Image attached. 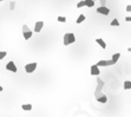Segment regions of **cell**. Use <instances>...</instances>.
I'll return each instance as SVG.
<instances>
[{
	"mask_svg": "<svg viewBox=\"0 0 131 117\" xmlns=\"http://www.w3.org/2000/svg\"><path fill=\"white\" fill-rule=\"evenodd\" d=\"M37 69V63H30V64H26L25 65V71L27 73H32L34 72Z\"/></svg>",
	"mask_w": 131,
	"mask_h": 117,
	"instance_id": "3957f363",
	"label": "cell"
},
{
	"mask_svg": "<svg viewBox=\"0 0 131 117\" xmlns=\"http://www.w3.org/2000/svg\"><path fill=\"white\" fill-rule=\"evenodd\" d=\"M64 45H65V46L70 45V44H69V33H66V35H64Z\"/></svg>",
	"mask_w": 131,
	"mask_h": 117,
	"instance_id": "ac0fdd59",
	"label": "cell"
},
{
	"mask_svg": "<svg viewBox=\"0 0 131 117\" xmlns=\"http://www.w3.org/2000/svg\"><path fill=\"white\" fill-rule=\"evenodd\" d=\"M119 58H120V53H115V55H112V58H111V60L113 63H115V64H116V63L118 62V59H119Z\"/></svg>",
	"mask_w": 131,
	"mask_h": 117,
	"instance_id": "4fadbf2b",
	"label": "cell"
},
{
	"mask_svg": "<svg viewBox=\"0 0 131 117\" xmlns=\"http://www.w3.org/2000/svg\"><path fill=\"white\" fill-rule=\"evenodd\" d=\"M84 2H85V6H87V7L95 6V1H93V0H84Z\"/></svg>",
	"mask_w": 131,
	"mask_h": 117,
	"instance_id": "9a60e30c",
	"label": "cell"
},
{
	"mask_svg": "<svg viewBox=\"0 0 131 117\" xmlns=\"http://www.w3.org/2000/svg\"><path fill=\"white\" fill-rule=\"evenodd\" d=\"M99 2H100V6H105L106 5V0H99Z\"/></svg>",
	"mask_w": 131,
	"mask_h": 117,
	"instance_id": "cb8c5ba5",
	"label": "cell"
},
{
	"mask_svg": "<svg viewBox=\"0 0 131 117\" xmlns=\"http://www.w3.org/2000/svg\"><path fill=\"white\" fill-rule=\"evenodd\" d=\"M125 21H131V17H130V15H129V17H126V18H125Z\"/></svg>",
	"mask_w": 131,
	"mask_h": 117,
	"instance_id": "484cf974",
	"label": "cell"
},
{
	"mask_svg": "<svg viewBox=\"0 0 131 117\" xmlns=\"http://www.w3.org/2000/svg\"><path fill=\"white\" fill-rule=\"evenodd\" d=\"M105 85L104 81H102L100 78H97V88H96V91H95V97L97 98L99 97L100 95H103V92H102V89H103V86Z\"/></svg>",
	"mask_w": 131,
	"mask_h": 117,
	"instance_id": "6da1fadb",
	"label": "cell"
},
{
	"mask_svg": "<svg viewBox=\"0 0 131 117\" xmlns=\"http://www.w3.org/2000/svg\"><path fill=\"white\" fill-rule=\"evenodd\" d=\"M85 6V2H84V0H82V1H79L78 4H77V8H82V7Z\"/></svg>",
	"mask_w": 131,
	"mask_h": 117,
	"instance_id": "44dd1931",
	"label": "cell"
},
{
	"mask_svg": "<svg viewBox=\"0 0 131 117\" xmlns=\"http://www.w3.org/2000/svg\"><path fill=\"white\" fill-rule=\"evenodd\" d=\"M14 7H15V1H10V10L13 11Z\"/></svg>",
	"mask_w": 131,
	"mask_h": 117,
	"instance_id": "7402d4cb",
	"label": "cell"
},
{
	"mask_svg": "<svg viewBox=\"0 0 131 117\" xmlns=\"http://www.w3.org/2000/svg\"><path fill=\"white\" fill-rule=\"evenodd\" d=\"M96 43H97L102 48H106V43H105L102 38H97V39H96Z\"/></svg>",
	"mask_w": 131,
	"mask_h": 117,
	"instance_id": "9c48e42d",
	"label": "cell"
},
{
	"mask_svg": "<svg viewBox=\"0 0 131 117\" xmlns=\"http://www.w3.org/2000/svg\"><path fill=\"white\" fill-rule=\"evenodd\" d=\"M85 19H86V17L84 15V14H79V17L77 18V20H76V23H77V24H82V23H83V21L85 20Z\"/></svg>",
	"mask_w": 131,
	"mask_h": 117,
	"instance_id": "7c38bea8",
	"label": "cell"
},
{
	"mask_svg": "<svg viewBox=\"0 0 131 117\" xmlns=\"http://www.w3.org/2000/svg\"><path fill=\"white\" fill-rule=\"evenodd\" d=\"M21 109L25 111H31L32 110V104H23V105H21Z\"/></svg>",
	"mask_w": 131,
	"mask_h": 117,
	"instance_id": "8fae6325",
	"label": "cell"
},
{
	"mask_svg": "<svg viewBox=\"0 0 131 117\" xmlns=\"http://www.w3.org/2000/svg\"><path fill=\"white\" fill-rule=\"evenodd\" d=\"M6 70H7V71L13 72V73H15V72L18 71V69H17V65H15L13 62H8V63H7V64H6Z\"/></svg>",
	"mask_w": 131,
	"mask_h": 117,
	"instance_id": "277c9868",
	"label": "cell"
},
{
	"mask_svg": "<svg viewBox=\"0 0 131 117\" xmlns=\"http://www.w3.org/2000/svg\"><path fill=\"white\" fill-rule=\"evenodd\" d=\"M27 31H31L30 27H28L27 25H23V32H27Z\"/></svg>",
	"mask_w": 131,
	"mask_h": 117,
	"instance_id": "603a6c76",
	"label": "cell"
},
{
	"mask_svg": "<svg viewBox=\"0 0 131 117\" xmlns=\"http://www.w3.org/2000/svg\"><path fill=\"white\" fill-rule=\"evenodd\" d=\"M110 25H111V26H119V21H118V19H113Z\"/></svg>",
	"mask_w": 131,
	"mask_h": 117,
	"instance_id": "d6986e66",
	"label": "cell"
},
{
	"mask_svg": "<svg viewBox=\"0 0 131 117\" xmlns=\"http://www.w3.org/2000/svg\"><path fill=\"white\" fill-rule=\"evenodd\" d=\"M96 65H97L98 68H103V66H111V65H115V63L112 62L111 59H109V60H104V59H102V60H99Z\"/></svg>",
	"mask_w": 131,
	"mask_h": 117,
	"instance_id": "7a4b0ae2",
	"label": "cell"
},
{
	"mask_svg": "<svg viewBox=\"0 0 131 117\" xmlns=\"http://www.w3.org/2000/svg\"><path fill=\"white\" fill-rule=\"evenodd\" d=\"M43 27H44V21H37L36 25H34V32L39 33L40 31L43 30Z\"/></svg>",
	"mask_w": 131,
	"mask_h": 117,
	"instance_id": "52a82bcc",
	"label": "cell"
},
{
	"mask_svg": "<svg viewBox=\"0 0 131 117\" xmlns=\"http://www.w3.org/2000/svg\"><path fill=\"white\" fill-rule=\"evenodd\" d=\"M96 99H97V101H98L99 103H106V102H107V97H106V95H104V94H103V95H100V96L99 97H97V98H96Z\"/></svg>",
	"mask_w": 131,
	"mask_h": 117,
	"instance_id": "ba28073f",
	"label": "cell"
},
{
	"mask_svg": "<svg viewBox=\"0 0 131 117\" xmlns=\"http://www.w3.org/2000/svg\"><path fill=\"white\" fill-rule=\"evenodd\" d=\"M90 73H91V76H96L98 77L99 73H100V70H99V68L95 64V65H92L91 68H90Z\"/></svg>",
	"mask_w": 131,
	"mask_h": 117,
	"instance_id": "5b68a950",
	"label": "cell"
},
{
	"mask_svg": "<svg viewBox=\"0 0 131 117\" xmlns=\"http://www.w3.org/2000/svg\"><path fill=\"white\" fill-rule=\"evenodd\" d=\"M126 11H128V12L131 11V5H128V6H126Z\"/></svg>",
	"mask_w": 131,
	"mask_h": 117,
	"instance_id": "d4e9b609",
	"label": "cell"
},
{
	"mask_svg": "<svg viewBox=\"0 0 131 117\" xmlns=\"http://www.w3.org/2000/svg\"><path fill=\"white\" fill-rule=\"evenodd\" d=\"M131 89V82L130 81H125L124 82V90H130Z\"/></svg>",
	"mask_w": 131,
	"mask_h": 117,
	"instance_id": "2e32d148",
	"label": "cell"
},
{
	"mask_svg": "<svg viewBox=\"0 0 131 117\" xmlns=\"http://www.w3.org/2000/svg\"><path fill=\"white\" fill-rule=\"evenodd\" d=\"M6 56H7V52H6V51H0V60H1V59H4Z\"/></svg>",
	"mask_w": 131,
	"mask_h": 117,
	"instance_id": "ffe728a7",
	"label": "cell"
},
{
	"mask_svg": "<svg viewBox=\"0 0 131 117\" xmlns=\"http://www.w3.org/2000/svg\"><path fill=\"white\" fill-rule=\"evenodd\" d=\"M93 1H97V0H93Z\"/></svg>",
	"mask_w": 131,
	"mask_h": 117,
	"instance_id": "83f0119b",
	"label": "cell"
},
{
	"mask_svg": "<svg viewBox=\"0 0 131 117\" xmlns=\"http://www.w3.org/2000/svg\"><path fill=\"white\" fill-rule=\"evenodd\" d=\"M1 91H4V88H2V86L0 85V92H1Z\"/></svg>",
	"mask_w": 131,
	"mask_h": 117,
	"instance_id": "4316f807",
	"label": "cell"
},
{
	"mask_svg": "<svg viewBox=\"0 0 131 117\" xmlns=\"http://www.w3.org/2000/svg\"><path fill=\"white\" fill-rule=\"evenodd\" d=\"M96 12L103 14V15H109V13H110V10H109L106 6H100V7H98V8H97V11H96Z\"/></svg>",
	"mask_w": 131,
	"mask_h": 117,
	"instance_id": "8992f818",
	"label": "cell"
},
{
	"mask_svg": "<svg viewBox=\"0 0 131 117\" xmlns=\"http://www.w3.org/2000/svg\"><path fill=\"white\" fill-rule=\"evenodd\" d=\"M57 20L59 21V23H61V24H64V23H66V17H63V15H59L58 19Z\"/></svg>",
	"mask_w": 131,
	"mask_h": 117,
	"instance_id": "e0dca14e",
	"label": "cell"
},
{
	"mask_svg": "<svg viewBox=\"0 0 131 117\" xmlns=\"http://www.w3.org/2000/svg\"><path fill=\"white\" fill-rule=\"evenodd\" d=\"M0 1H4V0H0Z\"/></svg>",
	"mask_w": 131,
	"mask_h": 117,
	"instance_id": "f1b7e54d",
	"label": "cell"
},
{
	"mask_svg": "<svg viewBox=\"0 0 131 117\" xmlns=\"http://www.w3.org/2000/svg\"><path fill=\"white\" fill-rule=\"evenodd\" d=\"M76 41V35L73 33H69V44H73Z\"/></svg>",
	"mask_w": 131,
	"mask_h": 117,
	"instance_id": "5bb4252c",
	"label": "cell"
},
{
	"mask_svg": "<svg viewBox=\"0 0 131 117\" xmlns=\"http://www.w3.org/2000/svg\"><path fill=\"white\" fill-rule=\"evenodd\" d=\"M33 32L32 31H27V32H23V35H24V39L25 40H28L30 38H32Z\"/></svg>",
	"mask_w": 131,
	"mask_h": 117,
	"instance_id": "30bf717a",
	"label": "cell"
}]
</instances>
